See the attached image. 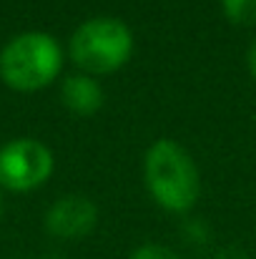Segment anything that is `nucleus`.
Returning <instances> with one entry per match:
<instances>
[{
	"mask_svg": "<svg viewBox=\"0 0 256 259\" xmlns=\"http://www.w3.org/2000/svg\"><path fill=\"white\" fill-rule=\"evenodd\" d=\"M146 184L151 196L169 211H186L198 199L196 164L176 141L169 139H161L148 149Z\"/></svg>",
	"mask_w": 256,
	"mask_h": 259,
	"instance_id": "nucleus-1",
	"label": "nucleus"
},
{
	"mask_svg": "<svg viewBox=\"0 0 256 259\" xmlns=\"http://www.w3.org/2000/svg\"><path fill=\"white\" fill-rule=\"evenodd\" d=\"M61 71V48L45 33H23L0 51V78L15 91H38Z\"/></svg>",
	"mask_w": 256,
	"mask_h": 259,
	"instance_id": "nucleus-2",
	"label": "nucleus"
},
{
	"mask_svg": "<svg viewBox=\"0 0 256 259\" xmlns=\"http://www.w3.org/2000/svg\"><path fill=\"white\" fill-rule=\"evenodd\" d=\"M133 51L131 30L116 18H93L71 38V58L85 73H111L121 68Z\"/></svg>",
	"mask_w": 256,
	"mask_h": 259,
	"instance_id": "nucleus-3",
	"label": "nucleus"
},
{
	"mask_svg": "<svg viewBox=\"0 0 256 259\" xmlns=\"http://www.w3.org/2000/svg\"><path fill=\"white\" fill-rule=\"evenodd\" d=\"M53 171V154L33 139H18L0 149V186L28 191L40 186Z\"/></svg>",
	"mask_w": 256,
	"mask_h": 259,
	"instance_id": "nucleus-4",
	"label": "nucleus"
},
{
	"mask_svg": "<svg viewBox=\"0 0 256 259\" xmlns=\"http://www.w3.org/2000/svg\"><path fill=\"white\" fill-rule=\"evenodd\" d=\"M98 219V209L90 199L85 196H66L58 199L48 214H45V227L53 237L61 239H78L88 234L95 227Z\"/></svg>",
	"mask_w": 256,
	"mask_h": 259,
	"instance_id": "nucleus-5",
	"label": "nucleus"
},
{
	"mask_svg": "<svg viewBox=\"0 0 256 259\" xmlns=\"http://www.w3.org/2000/svg\"><path fill=\"white\" fill-rule=\"evenodd\" d=\"M61 96H63L66 108L71 113H78V116H90L103 106V91L88 76H71L63 83Z\"/></svg>",
	"mask_w": 256,
	"mask_h": 259,
	"instance_id": "nucleus-6",
	"label": "nucleus"
},
{
	"mask_svg": "<svg viewBox=\"0 0 256 259\" xmlns=\"http://www.w3.org/2000/svg\"><path fill=\"white\" fill-rule=\"evenodd\" d=\"M224 13L236 25H254L256 23V0H221Z\"/></svg>",
	"mask_w": 256,
	"mask_h": 259,
	"instance_id": "nucleus-7",
	"label": "nucleus"
},
{
	"mask_svg": "<svg viewBox=\"0 0 256 259\" xmlns=\"http://www.w3.org/2000/svg\"><path fill=\"white\" fill-rule=\"evenodd\" d=\"M131 259H178L171 249L166 247H159V244H143L141 249H136Z\"/></svg>",
	"mask_w": 256,
	"mask_h": 259,
	"instance_id": "nucleus-8",
	"label": "nucleus"
},
{
	"mask_svg": "<svg viewBox=\"0 0 256 259\" xmlns=\"http://www.w3.org/2000/svg\"><path fill=\"white\" fill-rule=\"evenodd\" d=\"M246 63H249V71H251V76L256 78V40L251 43V48H249V56H246Z\"/></svg>",
	"mask_w": 256,
	"mask_h": 259,
	"instance_id": "nucleus-9",
	"label": "nucleus"
}]
</instances>
